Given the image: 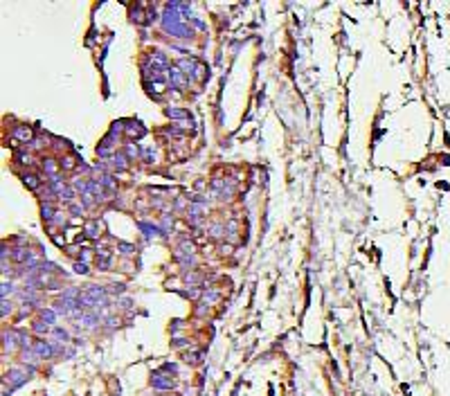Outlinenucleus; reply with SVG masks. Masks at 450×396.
Returning <instances> with one entry per match:
<instances>
[{
	"label": "nucleus",
	"instance_id": "1",
	"mask_svg": "<svg viewBox=\"0 0 450 396\" xmlns=\"http://www.w3.org/2000/svg\"><path fill=\"white\" fill-rule=\"evenodd\" d=\"M112 140H115V135H111V133H108L106 140H104V142L97 147V156H102V158L115 156V144H112Z\"/></svg>",
	"mask_w": 450,
	"mask_h": 396
},
{
	"label": "nucleus",
	"instance_id": "2",
	"mask_svg": "<svg viewBox=\"0 0 450 396\" xmlns=\"http://www.w3.org/2000/svg\"><path fill=\"white\" fill-rule=\"evenodd\" d=\"M167 72H169V81L173 83V88H182V86H185L187 83V79H185V72H182L180 68H169L167 70Z\"/></svg>",
	"mask_w": 450,
	"mask_h": 396
},
{
	"label": "nucleus",
	"instance_id": "3",
	"mask_svg": "<svg viewBox=\"0 0 450 396\" xmlns=\"http://www.w3.org/2000/svg\"><path fill=\"white\" fill-rule=\"evenodd\" d=\"M83 234L88 236V239H97L102 234V223L99 221H88V223L83 225Z\"/></svg>",
	"mask_w": 450,
	"mask_h": 396
},
{
	"label": "nucleus",
	"instance_id": "4",
	"mask_svg": "<svg viewBox=\"0 0 450 396\" xmlns=\"http://www.w3.org/2000/svg\"><path fill=\"white\" fill-rule=\"evenodd\" d=\"M11 137H14V140H20V142H30L32 140V128L30 126H16L14 131H11Z\"/></svg>",
	"mask_w": 450,
	"mask_h": 396
},
{
	"label": "nucleus",
	"instance_id": "5",
	"mask_svg": "<svg viewBox=\"0 0 450 396\" xmlns=\"http://www.w3.org/2000/svg\"><path fill=\"white\" fill-rule=\"evenodd\" d=\"M178 68H180L185 74H194L196 68H198V63H196V59H180L178 61Z\"/></svg>",
	"mask_w": 450,
	"mask_h": 396
},
{
	"label": "nucleus",
	"instance_id": "6",
	"mask_svg": "<svg viewBox=\"0 0 450 396\" xmlns=\"http://www.w3.org/2000/svg\"><path fill=\"white\" fill-rule=\"evenodd\" d=\"M151 63H153V68H167V57L162 52H153L151 54Z\"/></svg>",
	"mask_w": 450,
	"mask_h": 396
},
{
	"label": "nucleus",
	"instance_id": "7",
	"mask_svg": "<svg viewBox=\"0 0 450 396\" xmlns=\"http://www.w3.org/2000/svg\"><path fill=\"white\" fill-rule=\"evenodd\" d=\"M167 115L171 119H189V113L180 111V108H167Z\"/></svg>",
	"mask_w": 450,
	"mask_h": 396
},
{
	"label": "nucleus",
	"instance_id": "8",
	"mask_svg": "<svg viewBox=\"0 0 450 396\" xmlns=\"http://www.w3.org/2000/svg\"><path fill=\"white\" fill-rule=\"evenodd\" d=\"M23 182H25L27 187H30V189H39V187H41L39 178H36L34 173H27V176H23Z\"/></svg>",
	"mask_w": 450,
	"mask_h": 396
},
{
	"label": "nucleus",
	"instance_id": "9",
	"mask_svg": "<svg viewBox=\"0 0 450 396\" xmlns=\"http://www.w3.org/2000/svg\"><path fill=\"white\" fill-rule=\"evenodd\" d=\"M144 133H147V131H144V128L140 126V124H133V126L126 128V135H128V137H142Z\"/></svg>",
	"mask_w": 450,
	"mask_h": 396
},
{
	"label": "nucleus",
	"instance_id": "10",
	"mask_svg": "<svg viewBox=\"0 0 450 396\" xmlns=\"http://www.w3.org/2000/svg\"><path fill=\"white\" fill-rule=\"evenodd\" d=\"M140 230L144 232V234L151 239V236H156V234H160V230L158 227H153V225H147V223H140Z\"/></svg>",
	"mask_w": 450,
	"mask_h": 396
},
{
	"label": "nucleus",
	"instance_id": "11",
	"mask_svg": "<svg viewBox=\"0 0 450 396\" xmlns=\"http://www.w3.org/2000/svg\"><path fill=\"white\" fill-rule=\"evenodd\" d=\"M153 385L160 387V390H169V387H173V381H165L162 376H156L153 378Z\"/></svg>",
	"mask_w": 450,
	"mask_h": 396
},
{
	"label": "nucleus",
	"instance_id": "12",
	"mask_svg": "<svg viewBox=\"0 0 450 396\" xmlns=\"http://www.w3.org/2000/svg\"><path fill=\"white\" fill-rule=\"evenodd\" d=\"M112 160H115V162H112L115 167H119V169H126V160H128L126 156H122V153H115V156H112Z\"/></svg>",
	"mask_w": 450,
	"mask_h": 396
},
{
	"label": "nucleus",
	"instance_id": "13",
	"mask_svg": "<svg viewBox=\"0 0 450 396\" xmlns=\"http://www.w3.org/2000/svg\"><path fill=\"white\" fill-rule=\"evenodd\" d=\"M36 353H39V356H50V353H52V349H50V344H45V342H36Z\"/></svg>",
	"mask_w": 450,
	"mask_h": 396
},
{
	"label": "nucleus",
	"instance_id": "14",
	"mask_svg": "<svg viewBox=\"0 0 450 396\" xmlns=\"http://www.w3.org/2000/svg\"><path fill=\"white\" fill-rule=\"evenodd\" d=\"M43 169L50 173V178H56V167L52 165V160H43Z\"/></svg>",
	"mask_w": 450,
	"mask_h": 396
},
{
	"label": "nucleus",
	"instance_id": "15",
	"mask_svg": "<svg viewBox=\"0 0 450 396\" xmlns=\"http://www.w3.org/2000/svg\"><path fill=\"white\" fill-rule=\"evenodd\" d=\"M137 156V147L135 144H128L126 147V158H135Z\"/></svg>",
	"mask_w": 450,
	"mask_h": 396
},
{
	"label": "nucleus",
	"instance_id": "16",
	"mask_svg": "<svg viewBox=\"0 0 450 396\" xmlns=\"http://www.w3.org/2000/svg\"><path fill=\"white\" fill-rule=\"evenodd\" d=\"M61 167H63V169H74V158H65V160L61 162Z\"/></svg>",
	"mask_w": 450,
	"mask_h": 396
},
{
	"label": "nucleus",
	"instance_id": "17",
	"mask_svg": "<svg viewBox=\"0 0 450 396\" xmlns=\"http://www.w3.org/2000/svg\"><path fill=\"white\" fill-rule=\"evenodd\" d=\"M74 270H77V273H81V275H86V273H88L86 264H74Z\"/></svg>",
	"mask_w": 450,
	"mask_h": 396
},
{
	"label": "nucleus",
	"instance_id": "18",
	"mask_svg": "<svg viewBox=\"0 0 450 396\" xmlns=\"http://www.w3.org/2000/svg\"><path fill=\"white\" fill-rule=\"evenodd\" d=\"M119 250H124V252H126V254H131V252H133V245H128V243H122V245H119Z\"/></svg>",
	"mask_w": 450,
	"mask_h": 396
},
{
	"label": "nucleus",
	"instance_id": "19",
	"mask_svg": "<svg viewBox=\"0 0 450 396\" xmlns=\"http://www.w3.org/2000/svg\"><path fill=\"white\" fill-rule=\"evenodd\" d=\"M43 318L48 320V322H52V320H54V313H52V311H43Z\"/></svg>",
	"mask_w": 450,
	"mask_h": 396
},
{
	"label": "nucleus",
	"instance_id": "20",
	"mask_svg": "<svg viewBox=\"0 0 450 396\" xmlns=\"http://www.w3.org/2000/svg\"><path fill=\"white\" fill-rule=\"evenodd\" d=\"M34 329H36V331H39V333H41V331H48V324L39 322V324H36V327H34Z\"/></svg>",
	"mask_w": 450,
	"mask_h": 396
},
{
	"label": "nucleus",
	"instance_id": "21",
	"mask_svg": "<svg viewBox=\"0 0 450 396\" xmlns=\"http://www.w3.org/2000/svg\"><path fill=\"white\" fill-rule=\"evenodd\" d=\"M7 293H11V286L9 284H2V297H7Z\"/></svg>",
	"mask_w": 450,
	"mask_h": 396
}]
</instances>
